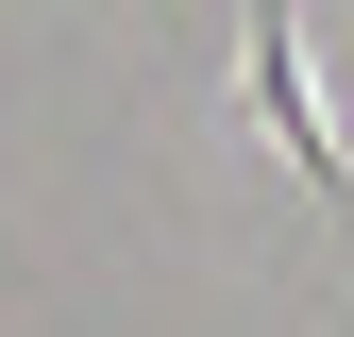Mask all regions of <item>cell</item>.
<instances>
[{
	"mask_svg": "<svg viewBox=\"0 0 354 337\" xmlns=\"http://www.w3.org/2000/svg\"><path fill=\"white\" fill-rule=\"evenodd\" d=\"M253 118H270V152L321 186V220H354V152H337L321 84H304V0H253Z\"/></svg>",
	"mask_w": 354,
	"mask_h": 337,
	"instance_id": "6da1fadb",
	"label": "cell"
}]
</instances>
